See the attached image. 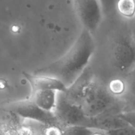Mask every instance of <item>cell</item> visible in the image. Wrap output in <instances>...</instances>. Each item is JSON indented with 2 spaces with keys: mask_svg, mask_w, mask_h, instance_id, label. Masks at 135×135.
Segmentation results:
<instances>
[{
  "mask_svg": "<svg viewBox=\"0 0 135 135\" xmlns=\"http://www.w3.org/2000/svg\"><path fill=\"white\" fill-rule=\"evenodd\" d=\"M59 93L54 113L59 125L89 128L91 117L86 115L81 107L69 101L62 92Z\"/></svg>",
  "mask_w": 135,
  "mask_h": 135,
  "instance_id": "cell-4",
  "label": "cell"
},
{
  "mask_svg": "<svg viewBox=\"0 0 135 135\" xmlns=\"http://www.w3.org/2000/svg\"><path fill=\"white\" fill-rule=\"evenodd\" d=\"M130 106H131V108H132L131 110H134V111H135V100H133V101L131 102V103H130Z\"/></svg>",
  "mask_w": 135,
  "mask_h": 135,
  "instance_id": "cell-20",
  "label": "cell"
},
{
  "mask_svg": "<svg viewBox=\"0 0 135 135\" xmlns=\"http://www.w3.org/2000/svg\"><path fill=\"white\" fill-rule=\"evenodd\" d=\"M93 129L82 126L63 127L62 135H92Z\"/></svg>",
  "mask_w": 135,
  "mask_h": 135,
  "instance_id": "cell-12",
  "label": "cell"
},
{
  "mask_svg": "<svg viewBox=\"0 0 135 135\" xmlns=\"http://www.w3.org/2000/svg\"><path fill=\"white\" fill-rule=\"evenodd\" d=\"M2 108L17 117L36 121L46 127L59 125L54 112L43 110L36 105L31 99L7 104Z\"/></svg>",
  "mask_w": 135,
  "mask_h": 135,
  "instance_id": "cell-5",
  "label": "cell"
},
{
  "mask_svg": "<svg viewBox=\"0 0 135 135\" xmlns=\"http://www.w3.org/2000/svg\"><path fill=\"white\" fill-rule=\"evenodd\" d=\"M128 75L129 76H128V80L127 83L128 90L130 92L133 99L135 100V68Z\"/></svg>",
  "mask_w": 135,
  "mask_h": 135,
  "instance_id": "cell-18",
  "label": "cell"
},
{
  "mask_svg": "<svg viewBox=\"0 0 135 135\" xmlns=\"http://www.w3.org/2000/svg\"><path fill=\"white\" fill-rule=\"evenodd\" d=\"M57 94V92L52 90H38L32 93L31 100L43 110L54 112L56 106Z\"/></svg>",
  "mask_w": 135,
  "mask_h": 135,
  "instance_id": "cell-10",
  "label": "cell"
},
{
  "mask_svg": "<svg viewBox=\"0 0 135 135\" xmlns=\"http://www.w3.org/2000/svg\"><path fill=\"white\" fill-rule=\"evenodd\" d=\"M111 61L115 69L123 73H130L135 68V41L131 36L122 34L115 38Z\"/></svg>",
  "mask_w": 135,
  "mask_h": 135,
  "instance_id": "cell-3",
  "label": "cell"
},
{
  "mask_svg": "<svg viewBox=\"0 0 135 135\" xmlns=\"http://www.w3.org/2000/svg\"><path fill=\"white\" fill-rule=\"evenodd\" d=\"M24 77L28 82L32 88V93L38 90H52L57 92H65L67 86L58 79L50 76H38L28 73H22Z\"/></svg>",
  "mask_w": 135,
  "mask_h": 135,
  "instance_id": "cell-8",
  "label": "cell"
},
{
  "mask_svg": "<svg viewBox=\"0 0 135 135\" xmlns=\"http://www.w3.org/2000/svg\"><path fill=\"white\" fill-rule=\"evenodd\" d=\"M102 9L103 14L112 13L115 9L116 0H98Z\"/></svg>",
  "mask_w": 135,
  "mask_h": 135,
  "instance_id": "cell-16",
  "label": "cell"
},
{
  "mask_svg": "<svg viewBox=\"0 0 135 135\" xmlns=\"http://www.w3.org/2000/svg\"><path fill=\"white\" fill-rule=\"evenodd\" d=\"M127 84L121 79H115L112 80L109 84L108 91L113 96H120L125 92Z\"/></svg>",
  "mask_w": 135,
  "mask_h": 135,
  "instance_id": "cell-13",
  "label": "cell"
},
{
  "mask_svg": "<svg viewBox=\"0 0 135 135\" xmlns=\"http://www.w3.org/2000/svg\"><path fill=\"white\" fill-rule=\"evenodd\" d=\"M116 98L94 80L84 91L80 107L86 115L94 117L115 109Z\"/></svg>",
  "mask_w": 135,
  "mask_h": 135,
  "instance_id": "cell-2",
  "label": "cell"
},
{
  "mask_svg": "<svg viewBox=\"0 0 135 135\" xmlns=\"http://www.w3.org/2000/svg\"><path fill=\"white\" fill-rule=\"evenodd\" d=\"M92 135H108L107 134L106 132L104 131H94L93 133H92Z\"/></svg>",
  "mask_w": 135,
  "mask_h": 135,
  "instance_id": "cell-19",
  "label": "cell"
},
{
  "mask_svg": "<svg viewBox=\"0 0 135 135\" xmlns=\"http://www.w3.org/2000/svg\"><path fill=\"white\" fill-rule=\"evenodd\" d=\"M115 9L123 17L133 18L135 16V0H118Z\"/></svg>",
  "mask_w": 135,
  "mask_h": 135,
  "instance_id": "cell-11",
  "label": "cell"
},
{
  "mask_svg": "<svg viewBox=\"0 0 135 135\" xmlns=\"http://www.w3.org/2000/svg\"><path fill=\"white\" fill-rule=\"evenodd\" d=\"M63 126L60 125H54L47 126L42 135H62Z\"/></svg>",
  "mask_w": 135,
  "mask_h": 135,
  "instance_id": "cell-17",
  "label": "cell"
},
{
  "mask_svg": "<svg viewBox=\"0 0 135 135\" xmlns=\"http://www.w3.org/2000/svg\"><path fill=\"white\" fill-rule=\"evenodd\" d=\"M108 135H135V129L127 125L125 127L113 129L106 132Z\"/></svg>",
  "mask_w": 135,
  "mask_h": 135,
  "instance_id": "cell-15",
  "label": "cell"
},
{
  "mask_svg": "<svg viewBox=\"0 0 135 135\" xmlns=\"http://www.w3.org/2000/svg\"><path fill=\"white\" fill-rule=\"evenodd\" d=\"M74 7L84 29L91 34L96 32L102 19L103 11L98 0H73Z\"/></svg>",
  "mask_w": 135,
  "mask_h": 135,
  "instance_id": "cell-6",
  "label": "cell"
},
{
  "mask_svg": "<svg viewBox=\"0 0 135 135\" xmlns=\"http://www.w3.org/2000/svg\"><path fill=\"white\" fill-rule=\"evenodd\" d=\"M0 135H6L1 129H0Z\"/></svg>",
  "mask_w": 135,
  "mask_h": 135,
  "instance_id": "cell-21",
  "label": "cell"
},
{
  "mask_svg": "<svg viewBox=\"0 0 135 135\" xmlns=\"http://www.w3.org/2000/svg\"><path fill=\"white\" fill-rule=\"evenodd\" d=\"M95 50L92 34L83 28L69 51L59 59L36 69L33 75L50 76L61 81L67 87L74 83L88 67Z\"/></svg>",
  "mask_w": 135,
  "mask_h": 135,
  "instance_id": "cell-1",
  "label": "cell"
},
{
  "mask_svg": "<svg viewBox=\"0 0 135 135\" xmlns=\"http://www.w3.org/2000/svg\"><path fill=\"white\" fill-rule=\"evenodd\" d=\"M93 80L94 73L88 66L74 83L67 87L65 92L62 93L69 101L80 106L84 91Z\"/></svg>",
  "mask_w": 135,
  "mask_h": 135,
  "instance_id": "cell-7",
  "label": "cell"
},
{
  "mask_svg": "<svg viewBox=\"0 0 135 135\" xmlns=\"http://www.w3.org/2000/svg\"><path fill=\"white\" fill-rule=\"evenodd\" d=\"M127 125L113 109L97 117H91L89 129L107 132Z\"/></svg>",
  "mask_w": 135,
  "mask_h": 135,
  "instance_id": "cell-9",
  "label": "cell"
},
{
  "mask_svg": "<svg viewBox=\"0 0 135 135\" xmlns=\"http://www.w3.org/2000/svg\"><path fill=\"white\" fill-rule=\"evenodd\" d=\"M118 116L129 126L135 129V111H125L119 112Z\"/></svg>",
  "mask_w": 135,
  "mask_h": 135,
  "instance_id": "cell-14",
  "label": "cell"
}]
</instances>
